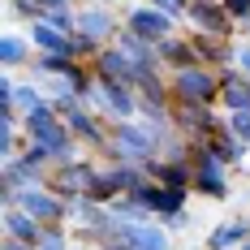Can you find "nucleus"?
I'll return each instance as SVG.
<instances>
[{"mask_svg": "<svg viewBox=\"0 0 250 250\" xmlns=\"http://www.w3.org/2000/svg\"><path fill=\"white\" fill-rule=\"evenodd\" d=\"M22 207L26 216H35L43 229L52 225H69V203L61 194H52L48 186H26V190H0V211Z\"/></svg>", "mask_w": 250, "mask_h": 250, "instance_id": "nucleus-1", "label": "nucleus"}, {"mask_svg": "<svg viewBox=\"0 0 250 250\" xmlns=\"http://www.w3.org/2000/svg\"><path fill=\"white\" fill-rule=\"evenodd\" d=\"M86 108H91V112H100L108 125H117V121H138V112H143L138 91H134V86H125V82H95V91H91Z\"/></svg>", "mask_w": 250, "mask_h": 250, "instance_id": "nucleus-2", "label": "nucleus"}, {"mask_svg": "<svg viewBox=\"0 0 250 250\" xmlns=\"http://www.w3.org/2000/svg\"><path fill=\"white\" fill-rule=\"evenodd\" d=\"M168 91H173V104H203V108H216L220 104V74L216 69H181V74H168Z\"/></svg>", "mask_w": 250, "mask_h": 250, "instance_id": "nucleus-3", "label": "nucleus"}, {"mask_svg": "<svg viewBox=\"0 0 250 250\" xmlns=\"http://www.w3.org/2000/svg\"><path fill=\"white\" fill-rule=\"evenodd\" d=\"M95 177H100V164H95V160L56 164V168L48 173V190H52V194H61L65 203H74V199H86V194H91Z\"/></svg>", "mask_w": 250, "mask_h": 250, "instance_id": "nucleus-4", "label": "nucleus"}, {"mask_svg": "<svg viewBox=\"0 0 250 250\" xmlns=\"http://www.w3.org/2000/svg\"><path fill=\"white\" fill-rule=\"evenodd\" d=\"M121 18H125V30L138 35V39L151 43V48H160L164 39H173V35H177V22H173V18H164L160 9H151V4H129Z\"/></svg>", "mask_w": 250, "mask_h": 250, "instance_id": "nucleus-5", "label": "nucleus"}, {"mask_svg": "<svg viewBox=\"0 0 250 250\" xmlns=\"http://www.w3.org/2000/svg\"><path fill=\"white\" fill-rule=\"evenodd\" d=\"M186 22H190V35H207V39H237V22L225 13V4H220V0H194V4H190V13H186Z\"/></svg>", "mask_w": 250, "mask_h": 250, "instance_id": "nucleus-6", "label": "nucleus"}, {"mask_svg": "<svg viewBox=\"0 0 250 250\" xmlns=\"http://www.w3.org/2000/svg\"><path fill=\"white\" fill-rule=\"evenodd\" d=\"M121 30H125V18H117V9H108V4H86V9H78V35L95 39L100 48L117 43Z\"/></svg>", "mask_w": 250, "mask_h": 250, "instance_id": "nucleus-7", "label": "nucleus"}, {"mask_svg": "<svg viewBox=\"0 0 250 250\" xmlns=\"http://www.w3.org/2000/svg\"><path fill=\"white\" fill-rule=\"evenodd\" d=\"M190 190H199V194H207V199H229V164H220L211 151H194V186Z\"/></svg>", "mask_w": 250, "mask_h": 250, "instance_id": "nucleus-8", "label": "nucleus"}, {"mask_svg": "<svg viewBox=\"0 0 250 250\" xmlns=\"http://www.w3.org/2000/svg\"><path fill=\"white\" fill-rule=\"evenodd\" d=\"M65 125L74 129V138L82 147H91V151L104 155V147H108V121H104L100 112H91L86 104H78L74 112H65Z\"/></svg>", "mask_w": 250, "mask_h": 250, "instance_id": "nucleus-9", "label": "nucleus"}, {"mask_svg": "<svg viewBox=\"0 0 250 250\" xmlns=\"http://www.w3.org/2000/svg\"><path fill=\"white\" fill-rule=\"evenodd\" d=\"M112 237L129 242L134 250H168V246H173V233L160 225V220H147V225H134V220H117V233H112Z\"/></svg>", "mask_w": 250, "mask_h": 250, "instance_id": "nucleus-10", "label": "nucleus"}, {"mask_svg": "<svg viewBox=\"0 0 250 250\" xmlns=\"http://www.w3.org/2000/svg\"><path fill=\"white\" fill-rule=\"evenodd\" d=\"M155 56H160V65H164L168 74H181V69H199V65H203L194 35H173V39H164V43L155 48Z\"/></svg>", "mask_w": 250, "mask_h": 250, "instance_id": "nucleus-11", "label": "nucleus"}, {"mask_svg": "<svg viewBox=\"0 0 250 250\" xmlns=\"http://www.w3.org/2000/svg\"><path fill=\"white\" fill-rule=\"evenodd\" d=\"M199 147H203V151H211V155H216L220 164H229V168H242V164H246V155H250V147L237 138V134H233V129H229V121L220 125V129H211V134L203 138Z\"/></svg>", "mask_w": 250, "mask_h": 250, "instance_id": "nucleus-12", "label": "nucleus"}, {"mask_svg": "<svg viewBox=\"0 0 250 250\" xmlns=\"http://www.w3.org/2000/svg\"><path fill=\"white\" fill-rule=\"evenodd\" d=\"M91 69H95L100 82H125V86H134V61H129L117 43H108V48L91 61Z\"/></svg>", "mask_w": 250, "mask_h": 250, "instance_id": "nucleus-13", "label": "nucleus"}, {"mask_svg": "<svg viewBox=\"0 0 250 250\" xmlns=\"http://www.w3.org/2000/svg\"><path fill=\"white\" fill-rule=\"evenodd\" d=\"M0 225H4V237H13V242H22V246H35V250H39L43 233H48V229L39 225L35 216H26L22 207H9V211H0Z\"/></svg>", "mask_w": 250, "mask_h": 250, "instance_id": "nucleus-14", "label": "nucleus"}, {"mask_svg": "<svg viewBox=\"0 0 250 250\" xmlns=\"http://www.w3.org/2000/svg\"><path fill=\"white\" fill-rule=\"evenodd\" d=\"M220 108L225 112H250V78L242 69L220 74Z\"/></svg>", "mask_w": 250, "mask_h": 250, "instance_id": "nucleus-15", "label": "nucleus"}, {"mask_svg": "<svg viewBox=\"0 0 250 250\" xmlns=\"http://www.w3.org/2000/svg\"><path fill=\"white\" fill-rule=\"evenodd\" d=\"M26 39H30L35 56H69V35L52 30L48 22H30L26 26Z\"/></svg>", "mask_w": 250, "mask_h": 250, "instance_id": "nucleus-16", "label": "nucleus"}, {"mask_svg": "<svg viewBox=\"0 0 250 250\" xmlns=\"http://www.w3.org/2000/svg\"><path fill=\"white\" fill-rule=\"evenodd\" d=\"M0 61H4V74L30 69V61H35V48H30V39H26V35H18V30H9V35L0 39Z\"/></svg>", "mask_w": 250, "mask_h": 250, "instance_id": "nucleus-17", "label": "nucleus"}, {"mask_svg": "<svg viewBox=\"0 0 250 250\" xmlns=\"http://www.w3.org/2000/svg\"><path fill=\"white\" fill-rule=\"evenodd\" d=\"M250 242V220H225V225L211 229V237H207V250H242Z\"/></svg>", "mask_w": 250, "mask_h": 250, "instance_id": "nucleus-18", "label": "nucleus"}, {"mask_svg": "<svg viewBox=\"0 0 250 250\" xmlns=\"http://www.w3.org/2000/svg\"><path fill=\"white\" fill-rule=\"evenodd\" d=\"M13 100H18V112H35L39 104H43V91H39V82H30V78H18V86H13Z\"/></svg>", "mask_w": 250, "mask_h": 250, "instance_id": "nucleus-19", "label": "nucleus"}, {"mask_svg": "<svg viewBox=\"0 0 250 250\" xmlns=\"http://www.w3.org/2000/svg\"><path fill=\"white\" fill-rule=\"evenodd\" d=\"M4 13H9V18H18V22H26V26L48 18V9H43L39 0H4Z\"/></svg>", "mask_w": 250, "mask_h": 250, "instance_id": "nucleus-20", "label": "nucleus"}, {"mask_svg": "<svg viewBox=\"0 0 250 250\" xmlns=\"http://www.w3.org/2000/svg\"><path fill=\"white\" fill-rule=\"evenodd\" d=\"M225 121H229V129L250 147V112H225Z\"/></svg>", "mask_w": 250, "mask_h": 250, "instance_id": "nucleus-21", "label": "nucleus"}, {"mask_svg": "<svg viewBox=\"0 0 250 250\" xmlns=\"http://www.w3.org/2000/svg\"><path fill=\"white\" fill-rule=\"evenodd\" d=\"M225 4V13L233 18V22L242 26V22H250V0H220Z\"/></svg>", "mask_w": 250, "mask_h": 250, "instance_id": "nucleus-22", "label": "nucleus"}, {"mask_svg": "<svg viewBox=\"0 0 250 250\" xmlns=\"http://www.w3.org/2000/svg\"><path fill=\"white\" fill-rule=\"evenodd\" d=\"M160 225L168 229V233H181V229H190V211H173L168 220H160Z\"/></svg>", "mask_w": 250, "mask_h": 250, "instance_id": "nucleus-23", "label": "nucleus"}, {"mask_svg": "<svg viewBox=\"0 0 250 250\" xmlns=\"http://www.w3.org/2000/svg\"><path fill=\"white\" fill-rule=\"evenodd\" d=\"M237 69L250 78V43H237Z\"/></svg>", "mask_w": 250, "mask_h": 250, "instance_id": "nucleus-24", "label": "nucleus"}, {"mask_svg": "<svg viewBox=\"0 0 250 250\" xmlns=\"http://www.w3.org/2000/svg\"><path fill=\"white\" fill-rule=\"evenodd\" d=\"M39 4H43L48 13H52V9H74V0H39Z\"/></svg>", "mask_w": 250, "mask_h": 250, "instance_id": "nucleus-25", "label": "nucleus"}, {"mask_svg": "<svg viewBox=\"0 0 250 250\" xmlns=\"http://www.w3.org/2000/svg\"><path fill=\"white\" fill-rule=\"evenodd\" d=\"M0 250H35V246H22V242H13V237H4V242H0Z\"/></svg>", "mask_w": 250, "mask_h": 250, "instance_id": "nucleus-26", "label": "nucleus"}, {"mask_svg": "<svg viewBox=\"0 0 250 250\" xmlns=\"http://www.w3.org/2000/svg\"><path fill=\"white\" fill-rule=\"evenodd\" d=\"M237 39H242V43H250V22H242V26H237Z\"/></svg>", "mask_w": 250, "mask_h": 250, "instance_id": "nucleus-27", "label": "nucleus"}, {"mask_svg": "<svg viewBox=\"0 0 250 250\" xmlns=\"http://www.w3.org/2000/svg\"><path fill=\"white\" fill-rule=\"evenodd\" d=\"M74 250H91V246H74Z\"/></svg>", "mask_w": 250, "mask_h": 250, "instance_id": "nucleus-28", "label": "nucleus"}, {"mask_svg": "<svg viewBox=\"0 0 250 250\" xmlns=\"http://www.w3.org/2000/svg\"><path fill=\"white\" fill-rule=\"evenodd\" d=\"M91 4H104V0H91Z\"/></svg>", "mask_w": 250, "mask_h": 250, "instance_id": "nucleus-29", "label": "nucleus"}, {"mask_svg": "<svg viewBox=\"0 0 250 250\" xmlns=\"http://www.w3.org/2000/svg\"><path fill=\"white\" fill-rule=\"evenodd\" d=\"M242 250H250V242H246V246H242Z\"/></svg>", "mask_w": 250, "mask_h": 250, "instance_id": "nucleus-30", "label": "nucleus"}, {"mask_svg": "<svg viewBox=\"0 0 250 250\" xmlns=\"http://www.w3.org/2000/svg\"><path fill=\"white\" fill-rule=\"evenodd\" d=\"M129 4H138V0H129Z\"/></svg>", "mask_w": 250, "mask_h": 250, "instance_id": "nucleus-31", "label": "nucleus"}]
</instances>
